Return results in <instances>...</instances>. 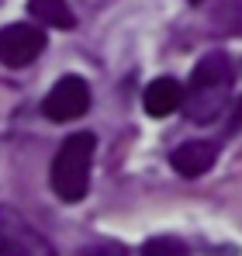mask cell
<instances>
[{
    "instance_id": "obj_1",
    "label": "cell",
    "mask_w": 242,
    "mask_h": 256,
    "mask_svg": "<svg viewBox=\"0 0 242 256\" xmlns=\"http://www.w3.org/2000/svg\"><path fill=\"white\" fill-rule=\"evenodd\" d=\"M232 80H236V70H232V59L225 52H208L198 59L187 90H184V111L194 125H211L218 122L225 111H228V100H232Z\"/></svg>"
},
{
    "instance_id": "obj_2",
    "label": "cell",
    "mask_w": 242,
    "mask_h": 256,
    "mask_svg": "<svg viewBox=\"0 0 242 256\" xmlns=\"http://www.w3.org/2000/svg\"><path fill=\"white\" fill-rule=\"evenodd\" d=\"M94 149H97V138L90 135V132H76V135H70L62 146H59V152H56V160H52V190H56V198L59 201H66V204H76L86 198V190H90V160H94Z\"/></svg>"
},
{
    "instance_id": "obj_3",
    "label": "cell",
    "mask_w": 242,
    "mask_h": 256,
    "mask_svg": "<svg viewBox=\"0 0 242 256\" xmlns=\"http://www.w3.org/2000/svg\"><path fill=\"white\" fill-rule=\"evenodd\" d=\"M0 256H56V250L21 212L0 204Z\"/></svg>"
},
{
    "instance_id": "obj_4",
    "label": "cell",
    "mask_w": 242,
    "mask_h": 256,
    "mask_svg": "<svg viewBox=\"0 0 242 256\" xmlns=\"http://www.w3.org/2000/svg\"><path fill=\"white\" fill-rule=\"evenodd\" d=\"M45 48V32L38 24H4L0 28V62L7 70H21V66H32Z\"/></svg>"
},
{
    "instance_id": "obj_5",
    "label": "cell",
    "mask_w": 242,
    "mask_h": 256,
    "mask_svg": "<svg viewBox=\"0 0 242 256\" xmlns=\"http://www.w3.org/2000/svg\"><path fill=\"white\" fill-rule=\"evenodd\" d=\"M86 108H90V86L80 76H62L42 100V111L52 122H76L86 114Z\"/></svg>"
},
{
    "instance_id": "obj_6",
    "label": "cell",
    "mask_w": 242,
    "mask_h": 256,
    "mask_svg": "<svg viewBox=\"0 0 242 256\" xmlns=\"http://www.w3.org/2000/svg\"><path fill=\"white\" fill-rule=\"evenodd\" d=\"M214 160H218V142H211V138H190V142L176 146L173 156H170L173 170L180 176H190V180L208 173L214 166Z\"/></svg>"
},
{
    "instance_id": "obj_7",
    "label": "cell",
    "mask_w": 242,
    "mask_h": 256,
    "mask_svg": "<svg viewBox=\"0 0 242 256\" xmlns=\"http://www.w3.org/2000/svg\"><path fill=\"white\" fill-rule=\"evenodd\" d=\"M142 104H146L149 118H166V114H173L184 104V86L176 84L173 76H160V80H152V84L146 86Z\"/></svg>"
},
{
    "instance_id": "obj_8",
    "label": "cell",
    "mask_w": 242,
    "mask_h": 256,
    "mask_svg": "<svg viewBox=\"0 0 242 256\" xmlns=\"http://www.w3.org/2000/svg\"><path fill=\"white\" fill-rule=\"evenodd\" d=\"M28 10L45 28H73L76 24V14L70 10L66 0H28Z\"/></svg>"
},
{
    "instance_id": "obj_9",
    "label": "cell",
    "mask_w": 242,
    "mask_h": 256,
    "mask_svg": "<svg viewBox=\"0 0 242 256\" xmlns=\"http://www.w3.org/2000/svg\"><path fill=\"white\" fill-rule=\"evenodd\" d=\"M187 242L176 239V236H156L142 246V256H187Z\"/></svg>"
},
{
    "instance_id": "obj_10",
    "label": "cell",
    "mask_w": 242,
    "mask_h": 256,
    "mask_svg": "<svg viewBox=\"0 0 242 256\" xmlns=\"http://www.w3.org/2000/svg\"><path fill=\"white\" fill-rule=\"evenodd\" d=\"M228 132H232V135H239V132H242V97L232 104V114H228Z\"/></svg>"
},
{
    "instance_id": "obj_11",
    "label": "cell",
    "mask_w": 242,
    "mask_h": 256,
    "mask_svg": "<svg viewBox=\"0 0 242 256\" xmlns=\"http://www.w3.org/2000/svg\"><path fill=\"white\" fill-rule=\"evenodd\" d=\"M80 256H128V253L118 250V246H90V250H83Z\"/></svg>"
},
{
    "instance_id": "obj_12",
    "label": "cell",
    "mask_w": 242,
    "mask_h": 256,
    "mask_svg": "<svg viewBox=\"0 0 242 256\" xmlns=\"http://www.w3.org/2000/svg\"><path fill=\"white\" fill-rule=\"evenodd\" d=\"M190 4H204V0H190Z\"/></svg>"
}]
</instances>
